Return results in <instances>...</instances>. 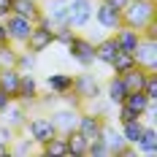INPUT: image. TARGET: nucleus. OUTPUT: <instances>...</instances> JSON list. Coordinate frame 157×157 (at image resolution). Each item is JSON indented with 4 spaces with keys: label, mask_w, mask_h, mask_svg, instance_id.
<instances>
[{
    "label": "nucleus",
    "mask_w": 157,
    "mask_h": 157,
    "mask_svg": "<svg viewBox=\"0 0 157 157\" xmlns=\"http://www.w3.org/2000/svg\"><path fill=\"white\" fill-rule=\"evenodd\" d=\"M149 22H157V0H130L122 8V25L141 30Z\"/></svg>",
    "instance_id": "obj_1"
},
{
    "label": "nucleus",
    "mask_w": 157,
    "mask_h": 157,
    "mask_svg": "<svg viewBox=\"0 0 157 157\" xmlns=\"http://www.w3.org/2000/svg\"><path fill=\"white\" fill-rule=\"evenodd\" d=\"M27 136H30L33 141L41 144L49 141L52 136H57V127H54V122H52V117L49 114H35V117H27V122H25V127H22Z\"/></svg>",
    "instance_id": "obj_2"
},
{
    "label": "nucleus",
    "mask_w": 157,
    "mask_h": 157,
    "mask_svg": "<svg viewBox=\"0 0 157 157\" xmlns=\"http://www.w3.org/2000/svg\"><path fill=\"white\" fill-rule=\"evenodd\" d=\"M73 92H76L84 103H90L95 98H103V84L90 73V68H84L81 73L73 76Z\"/></svg>",
    "instance_id": "obj_3"
},
{
    "label": "nucleus",
    "mask_w": 157,
    "mask_h": 157,
    "mask_svg": "<svg viewBox=\"0 0 157 157\" xmlns=\"http://www.w3.org/2000/svg\"><path fill=\"white\" fill-rule=\"evenodd\" d=\"M65 49H68L71 60L78 63L81 68H92V65H95V44L90 41V38H84V35H78V33H76Z\"/></svg>",
    "instance_id": "obj_4"
},
{
    "label": "nucleus",
    "mask_w": 157,
    "mask_h": 157,
    "mask_svg": "<svg viewBox=\"0 0 157 157\" xmlns=\"http://www.w3.org/2000/svg\"><path fill=\"white\" fill-rule=\"evenodd\" d=\"M65 3H68V25L73 30H81L92 22L95 0H65Z\"/></svg>",
    "instance_id": "obj_5"
},
{
    "label": "nucleus",
    "mask_w": 157,
    "mask_h": 157,
    "mask_svg": "<svg viewBox=\"0 0 157 157\" xmlns=\"http://www.w3.org/2000/svg\"><path fill=\"white\" fill-rule=\"evenodd\" d=\"M3 22H6V30H8V41L14 46H25V41H27V35L33 30V22L25 19V16H19V14H14V11L6 16Z\"/></svg>",
    "instance_id": "obj_6"
},
{
    "label": "nucleus",
    "mask_w": 157,
    "mask_h": 157,
    "mask_svg": "<svg viewBox=\"0 0 157 157\" xmlns=\"http://www.w3.org/2000/svg\"><path fill=\"white\" fill-rule=\"evenodd\" d=\"M38 78L33 76V71L30 73H22L19 76V90H16V103L19 106H25V109L30 111V106H35V98H38Z\"/></svg>",
    "instance_id": "obj_7"
},
{
    "label": "nucleus",
    "mask_w": 157,
    "mask_h": 157,
    "mask_svg": "<svg viewBox=\"0 0 157 157\" xmlns=\"http://www.w3.org/2000/svg\"><path fill=\"white\" fill-rule=\"evenodd\" d=\"M92 16H95V22H98L103 30H117V27L122 25V11L114 8V6H109V3H103V0L95 3Z\"/></svg>",
    "instance_id": "obj_8"
},
{
    "label": "nucleus",
    "mask_w": 157,
    "mask_h": 157,
    "mask_svg": "<svg viewBox=\"0 0 157 157\" xmlns=\"http://www.w3.org/2000/svg\"><path fill=\"white\" fill-rule=\"evenodd\" d=\"M103 117H98L92 111H78V122H76V130L87 138V141H95V138H100V133H103Z\"/></svg>",
    "instance_id": "obj_9"
},
{
    "label": "nucleus",
    "mask_w": 157,
    "mask_h": 157,
    "mask_svg": "<svg viewBox=\"0 0 157 157\" xmlns=\"http://www.w3.org/2000/svg\"><path fill=\"white\" fill-rule=\"evenodd\" d=\"M133 57H136V65L138 68H144V71H157V41L141 38L138 46L133 49Z\"/></svg>",
    "instance_id": "obj_10"
},
{
    "label": "nucleus",
    "mask_w": 157,
    "mask_h": 157,
    "mask_svg": "<svg viewBox=\"0 0 157 157\" xmlns=\"http://www.w3.org/2000/svg\"><path fill=\"white\" fill-rule=\"evenodd\" d=\"M52 44H54V30L35 27V25H33V30H30V35H27V41H25L22 49H27V52H33V54H41V52H46Z\"/></svg>",
    "instance_id": "obj_11"
},
{
    "label": "nucleus",
    "mask_w": 157,
    "mask_h": 157,
    "mask_svg": "<svg viewBox=\"0 0 157 157\" xmlns=\"http://www.w3.org/2000/svg\"><path fill=\"white\" fill-rule=\"evenodd\" d=\"M78 111L81 109H71V106H65V109H57L52 111L49 117H52V122L57 127V133H71V130H76V122H78Z\"/></svg>",
    "instance_id": "obj_12"
},
{
    "label": "nucleus",
    "mask_w": 157,
    "mask_h": 157,
    "mask_svg": "<svg viewBox=\"0 0 157 157\" xmlns=\"http://www.w3.org/2000/svg\"><path fill=\"white\" fill-rule=\"evenodd\" d=\"M111 35H114L117 46L122 49V52H133V49L138 46V41H141V30L127 27V25H119L117 30H111Z\"/></svg>",
    "instance_id": "obj_13"
},
{
    "label": "nucleus",
    "mask_w": 157,
    "mask_h": 157,
    "mask_svg": "<svg viewBox=\"0 0 157 157\" xmlns=\"http://www.w3.org/2000/svg\"><path fill=\"white\" fill-rule=\"evenodd\" d=\"M100 138H103V144L109 146V155L111 157H119L122 155V149H125V138H122V130L119 127L109 125V122H103V133H100Z\"/></svg>",
    "instance_id": "obj_14"
},
{
    "label": "nucleus",
    "mask_w": 157,
    "mask_h": 157,
    "mask_svg": "<svg viewBox=\"0 0 157 157\" xmlns=\"http://www.w3.org/2000/svg\"><path fill=\"white\" fill-rule=\"evenodd\" d=\"M27 117H30V111L25 109V106H19L16 100H11L8 109L0 114V122H6L8 127H14V130H22L25 122H27Z\"/></svg>",
    "instance_id": "obj_15"
},
{
    "label": "nucleus",
    "mask_w": 157,
    "mask_h": 157,
    "mask_svg": "<svg viewBox=\"0 0 157 157\" xmlns=\"http://www.w3.org/2000/svg\"><path fill=\"white\" fill-rule=\"evenodd\" d=\"M125 95H127V87H125V81H122V76L111 73V78L106 81V87H103V98L117 109V106L125 100Z\"/></svg>",
    "instance_id": "obj_16"
},
{
    "label": "nucleus",
    "mask_w": 157,
    "mask_h": 157,
    "mask_svg": "<svg viewBox=\"0 0 157 157\" xmlns=\"http://www.w3.org/2000/svg\"><path fill=\"white\" fill-rule=\"evenodd\" d=\"M44 84H46L49 92H54L57 98H63L65 92H71L73 90V73H49L46 78H44Z\"/></svg>",
    "instance_id": "obj_17"
},
{
    "label": "nucleus",
    "mask_w": 157,
    "mask_h": 157,
    "mask_svg": "<svg viewBox=\"0 0 157 157\" xmlns=\"http://www.w3.org/2000/svg\"><path fill=\"white\" fill-rule=\"evenodd\" d=\"M117 52H119V46H117L114 35H106V38H100V41L95 44V63H100V65H111V60L117 57Z\"/></svg>",
    "instance_id": "obj_18"
},
{
    "label": "nucleus",
    "mask_w": 157,
    "mask_h": 157,
    "mask_svg": "<svg viewBox=\"0 0 157 157\" xmlns=\"http://www.w3.org/2000/svg\"><path fill=\"white\" fill-rule=\"evenodd\" d=\"M11 11L19 16H25V19H30L33 25H35V19L44 14V8H41V0H14L11 3Z\"/></svg>",
    "instance_id": "obj_19"
},
{
    "label": "nucleus",
    "mask_w": 157,
    "mask_h": 157,
    "mask_svg": "<svg viewBox=\"0 0 157 157\" xmlns=\"http://www.w3.org/2000/svg\"><path fill=\"white\" fill-rule=\"evenodd\" d=\"M19 76H22V71H16L14 65L11 68H0V90L11 100L16 98V90H19Z\"/></svg>",
    "instance_id": "obj_20"
},
{
    "label": "nucleus",
    "mask_w": 157,
    "mask_h": 157,
    "mask_svg": "<svg viewBox=\"0 0 157 157\" xmlns=\"http://www.w3.org/2000/svg\"><path fill=\"white\" fill-rule=\"evenodd\" d=\"M146 122V119H144ZM136 149L141 152V155H149V157H155L157 155V130L152 122H146V127H144V136H141V141L136 144Z\"/></svg>",
    "instance_id": "obj_21"
},
{
    "label": "nucleus",
    "mask_w": 157,
    "mask_h": 157,
    "mask_svg": "<svg viewBox=\"0 0 157 157\" xmlns=\"http://www.w3.org/2000/svg\"><path fill=\"white\" fill-rule=\"evenodd\" d=\"M144 127H146V122H144V117H138V119H130V122H122L119 125V130H122V138H125L127 144H136L141 141L144 136Z\"/></svg>",
    "instance_id": "obj_22"
},
{
    "label": "nucleus",
    "mask_w": 157,
    "mask_h": 157,
    "mask_svg": "<svg viewBox=\"0 0 157 157\" xmlns=\"http://www.w3.org/2000/svg\"><path fill=\"white\" fill-rule=\"evenodd\" d=\"M87 138L78 133V130H71L65 133V146H68V157H84L87 155Z\"/></svg>",
    "instance_id": "obj_23"
},
{
    "label": "nucleus",
    "mask_w": 157,
    "mask_h": 157,
    "mask_svg": "<svg viewBox=\"0 0 157 157\" xmlns=\"http://www.w3.org/2000/svg\"><path fill=\"white\" fill-rule=\"evenodd\" d=\"M41 155H46V157H68L65 136H63V133H57V136H52L49 141H44V144H41Z\"/></svg>",
    "instance_id": "obj_24"
},
{
    "label": "nucleus",
    "mask_w": 157,
    "mask_h": 157,
    "mask_svg": "<svg viewBox=\"0 0 157 157\" xmlns=\"http://www.w3.org/2000/svg\"><path fill=\"white\" fill-rule=\"evenodd\" d=\"M44 14L52 19V25H68V3L65 0H49V8H44Z\"/></svg>",
    "instance_id": "obj_25"
},
{
    "label": "nucleus",
    "mask_w": 157,
    "mask_h": 157,
    "mask_svg": "<svg viewBox=\"0 0 157 157\" xmlns=\"http://www.w3.org/2000/svg\"><path fill=\"white\" fill-rule=\"evenodd\" d=\"M146 76H149V71H144V68H130L127 73H122V81H125L127 92H133V90H144V81H146Z\"/></svg>",
    "instance_id": "obj_26"
},
{
    "label": "nucleus",
    "mask_w": 157,
    "mask_h": 157,
    "mask_svg": "<svg viewBox=\"0 0 157 157\" xmlns=\"http://www.w3.org/2000/svg\"><path fill=\"white\" fill-rule=\"evenodd\" d=\"M111 71L117 73V76H122V73H127L130 68H136V57H133V52H117V57L111 60V65H109Z\"/></svg>",
    "instance_id": "obj_27"
},
{
    "label": "nucleus",
    "mask_w": 157,
    "mask_h": 157,
    "mask_svg": "<svg viewBox=\"0 0 157 157\" xmlns=\"http://www.w3.org/2000/svg\"><path fill=\"white\" fill-rule=\"evenodd\" d=\"M122 103H125L127 109H133L138 117H144V111H146V106H149V98H146L141 90H133V92L125 95V100H122Z\"/></svg>",
    "instance_id": "obj_28"
},
{
    "label": "nucleus",
    "mask_w": 157,
    "mask_h": 157,
    "mask_svg": "<svg viewBox=\"0 0 157 157\" xmlns=\"http://www.w3.org/2000/svg\"><path fill=\"white\" fill-rule=\"evenodd\" d=\"M35 57H38V54H33V52H27V49H19L14 68L22 71V73H30V71H35Z\"/></svg>",
    "instance_id": "obj_29"
},
{
    "label": "nucleus",
    "mask_w": 157,
    "mask_h": 157,
    "mask_svg": "<svg viewBox=\"0 0 157 157\" xmlns=\"http://www.w3.org/2000/svg\"><path fill=\"white\" fill-rule=\"evenodd\" d=\"M19 49H22V46H14L11 41L3 44V46H0V68H11V65H16V54H19Z\"/></svg>",
    "instance_id": "obj_30"
},
{
    "label": "nucleus",
    "mask_w": 157,
    "mask_h": 157,
    "mask_svg": "<svg viewBox=\"0 0 157 157\" xmlns=\"http://www.w3.org/2000/svg\"><path fill=\"white\" fill-rule=\"evenodd\" d=\"M35 141H33L30 136H25V138H14L11 141V155H30Z\"/></svg>",
    "instance_id": "obj_31"
},
{
    "label": "nucleus",
    "mask_w": 157,
    "mask_h": 157,
    "mask_svg": "<svg viewBox=\"0 0 157 157\" xmlns=\"http://www.w3.org/2000/svg\"><path fill=\"white\" fill-rule=\"evenodd\" d=\"M73 35H76V30H73L71 25H57V27H54V44H63V46H68Z\"/></svg>",
    "instance_id": "obj_32"
},
{
    "label": "nucleus",
    "mask_w": 157,
    "mask_h": 157,
    "mask_svg": "<svg viewBox=\"0 0 157 157\" xmlns=\"http://www.w3.org/2000/svg\"><path fill=\"white\" fill-rule=\"evenodd\" d=\"M130 119H138V114L133 109H127L125 103H119V106H117V122L122 125V122H130Z\"/></svg>",
    "instance_id": "obj_33"
},
{
    "label": "nucleus",
    "mask_w": 157,
    "mask_h": 157,
    "mask_svg": "<svg viewBox=\"0 0 157 157\" xmlns=\"http://www.w3.org/2000/svg\"><path fill=\"white\" fill-rule=\"evenodd\" d=\"M14 138H16V130H14V127H8L6 122H0V144H8V146H11Z\"/></svg>",
    "instance_id": "obj_34"
},
{
    "label": "nucleus",
    "mask_w": 157,
    "mask_h": 157,
    "mask_svg": "<svg viewBox=\"0 0 157 157\" xmlns=\"http://www.w3.org/2000/svg\"><path fill=\"white\" fill-rule=\"evenodd\" d=\"M141 38H149V41H157V22H149L146 27H141Z\"/></svg>",
    "instance_id": "obj_35"
},
{
    "label": "nucleus",
    "mask_w": 157,
    "mask_h": 157,
    "mask_svg": "<svg viewBox=\"0 0 157 157\" xmlns=\"http://www.w3.org/2000/svg\"><path fill=\"white\" fill-rule=\"evenodd\" d=\"M11 3L14 0H0V19H6V16L11 14Z\"/></svg>",
    "instance_id": "obj_36"
},
{
    "label": "nucleus",
    "mask_w": 157,
    "mask_h": 157,
    "mask_svg": "<svg viewBox=\"0 0 157 157\" xmlns=\"http://www.w3.org/2000/svg\"><path fill=\"white\" fill-rule=\"evenodd\" d=\"M3 44H8V30H6V22L0 19V46Z\"/></svg>",
    "instance_id": "obj_37"
},
{
    "label": "nucleus",
    "mask_w": 157,
    "mask_h": 157,
    "mask_svg": "<svg viewBox=\"0 0 157 157\" xmlns=\"http://www.w3.org/2000/svg\"><path fill=\"white\" fill-rule=\"evenodd\" d=\"M8 103H11V98H8V95L3 92V90H0V114H3V111L8 109Z\"/></svg>",
    "instance_id": "obj_38"
},
{
    "label": "nucleus",
    "mask_w": 157,
    "mask_h": 157,
    "mask_svg": "<svg viewBox=\"0 0 157 157\" xmlns=\"http://www.w3.org/2000/svg\"><path fill=\"white\" fill-rule=\"evenodd\" d=\"M103 3H109V6H114V8H119V11H122L130 0H103Z\"/></svg>",
    "instance_id": "obj_39"
},
{
    "label": "nucleus",
    "mask_w": 157,
    "mask_h": 157,
    "mask_svg": "<svg viewBox=\"0 0 157 157\" xmlns=\"http://www.w3.org/2000/svg\"><path fill=\"white\" fill-rule=\"evenodd\" d=\"M11 155V146L8 144H0V157H8Z\"/></svg>",
    "instance_id": "obj_40"
}]
</instances>
